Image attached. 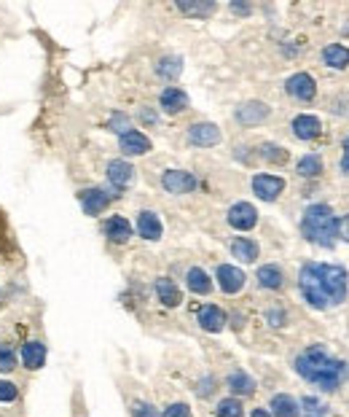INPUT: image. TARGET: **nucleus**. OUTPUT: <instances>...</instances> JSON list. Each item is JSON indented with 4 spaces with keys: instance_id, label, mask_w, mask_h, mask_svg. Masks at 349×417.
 I'll return each instance as SVG.
<instances>
[{
    "instance_id": "nucleus-1",
    "label": "nucleus",
    "mask_w": 349,
    "mask_h": 417,
    "mask_svg": "<svg viewBox=\"0 0 349 417\" xmlns=\"http://www.w3.org/2000/svg\"><path fill=\"white\" fill-rule=\"evenodd\" d=\"M301 291L312 307H333L347 296V269L339 264H306L301 269Z\"/></svg>"
},
{
    "instance_id": "nucleus-2",
    "label": "nucleus",
    "mask_w": 349,
    "mask_h": 417,
    "mask_svg": "<svg viewBox=\"0 0 349 417\" xmlns=\"http://www.w3.org/2000/svg\"><path fill=\"white\" fill-rule=\"evenodd\" d=\"M298 374L309 383L320 385L322 390H336L341 380V364L331 358L322 348H309L298 355L296 361Z\"/></svg>"
},
{
    "instance_id": "nucleus-3",
    "label": "nucleus",
    "mask_w": 349,
    "mask_h": 417,
    "mask_svg": "<svg viewBox=\"0 0 349 417\" xmlns=\"http://www.w3.org/2000/svg\"><path fill=\"white\" fill-rule=\"evenodd\" d=\"M336 215L328 205H312V208L304 213V221H301V232L304 237L314 245H322V248H331L333 237H336Z\"/></svg>"
},
{
    "instance_id": "nucleus-4",
    "label": "nucleus",
    "mask_w": 349,
    "mask_h": 417,
    "mask_svg": "<svg viewBox=\"0 0 349 417\" xmlns=\"http://www.w3.org/2000/svg\"><path fill=\"white\" fill-rule=\"evenodd\" d=\"M282 189H285V181L277 178V175H255L253 178V192L258 194L261 199H266V202L277 199Z\"/></svg>"
},
{
    "instance_id": "nucleus-5",
    "label": "nucleus",
    "mask_w": 349,
    "mask_h": 417,
    "mask_svg": "<svg viewBox=\"0 0 349 417\" xmlns=\"http://www.w3.org/2000/svg\"><path fill=\"white\" fill-rule=\"evenodd\" d=\"M161 186L170 194H188L196 189V181L191 173H183V170H170L161 178Z\"/></svg>"
},
{
    "instance_id": "nucleus-6",
    "label": "nucleus",
    "mask_w": 349,
    "mask_h": 417,
    "mask_svg": "<svg viewBox=\"0 0 349 417\" xmlns=\"http://www.w3.org/2000/svg\"><path fill=\"white\" fill-rule=\"evenodd\" d=\"M258 221V213L253 205H247V202H239V205H234V208L228 210V224L234 226V229H239V232H247V229H253Z\"/></svg>"
},
{
    "instance_id": "nucleus-7",
    "label": "nucleus",
    "mask_w": 349,
    "mask_h": 417,
    "mask_svg": "<svg viewBox=\"0 0 349 417\" xmlns=\"http://www.w3.org/2000/svg\"><path fill=\"white\" fill-rule=\"evenodd\" d=\"M317 87H314V78L306 73H296L290 81H288V94L296 97V100H312Z\"/></svg>"
},
{
    "instance_id": "nucleus-8",
    "label": "nucleus",
    "mask_w": 349,
    "mask_h": 417,
    "mask_svg": "<svg viewBox=\"0 0 349 417\" xmlns=\"http://www.w3.org/2000/svg\"><path fill=\"white\" fill-rule=\"evenodd\" d=\"M121 151L129 157H140V154H148L151 151V140L145 138L138 129H129L126 135H121Z\"/></svg>"
},
{
    "instance_id": "nucleus-9",
    "label": "nucleus",
    "mask_w": 349,
    "mask_h": 417,
    "mask_svg": "<svg viewBox=\"0 0 349 417\" xmlns=\"http://www.w3.org/2000/svg\"><path fill=\"white\" fill-rule=\"evenodd\" d=\"M218 280H221V288H223L226 294H237V291H242V285H244L242 269H237V267H231V264H223V267L218 269Z\"/></svg>"
},
{
    "instance_id": "nucleus-10",
    "label": "nucleus",
    "mask_w": 349,
    "mask_h": 417,
    "mask_svg": "<svg viewBox=\"0 0 349 417\" xmlns=\"http://www.w3.org/2000/svg\"><path fill=\"white\" fill-rule=\"evenodd\" d=\"M188 138H191L193 146H215L218 140H221V132H218V127L215 124H193L191 129H188Z\"/></svg>"
},
{
    "instance_id": "nucleus-11",
    "label": "nucleus",
    "mask_w": 349,
    "mask_h": 417,
    "mask_svg": "<svg viewBox=\"0 0 349 417\" xmlns=\"http://www.w3.org/2000/svg\"><path fill=\"white\" fill-rule=\"evenodd\" d=\"M107 202H110V197L100 189H87V192H81V205H84V213L87 215H100L105 208H107Z\"/></svg>"
},
{
    "instance_id": "nucleus-12",
    "label": "nucleus",
    "mask_w": 349,
    "mask_h": 417,
    "mask_svg": "<svg viewBox=\"0 0 349 417\" xmlns=\"http://www.w3.org/2000/svg\"><path fill=\"white\" fill-rule=\"evenodd\" d=\"M199 323H202V329L205 331H221L223 326H226V315H223V310L221 307H212V304H207V307H202L199 310Z\"/></svg>"
},
{
    "instance_id": "nucleus-13",
    "label": "nucleus",
    "mask_w": 349,
    "mask_h": 417,
    "mask_svg": "<svg viewBox=\"0 0 349 417\" xmlns=\"http://www.w3.org/2000/svg\"><path fill=\"white\" fill-rule=\"evenodd\" d=\"M138 232H140V237H145V240H158V237H161V221L156 218V213H151V210L140 213Z\"/></svg>"
},
{
    "instance_id": "nucleus-14",
    "label": "nucleus",
    "mask_w": 349,
    "mask_h": 417,
    "mask_svg": "<svg viewBox=\"0 0 349 417\" xmlns=\"http://www.w3.org/2000/svg\"><path fill=\"white\" fill-rule=\"evenodd\" d=\"M132 173H135L132 164H126V162H121V159H116V162L107 164V178H110V183L119 186V189H124V186L132 183Z\"/></svg>"
},
{
    "instance_id": "nucleus-15",
    "label": "nucleus",
    "mask_w": 349,
    "mask_h": 417,
    "mask_svg": "<svg viewBox=\"0 0 349 417\" xmlns=\"http://www.w3.org/2000/svg\"><path fill=\"white\" fill-rule=\"evenodd\" d=\"M186 105H188V97H186V92H183V89L170 87V89H164V92H161V108H164L167 113H180Z\"/></svg>"
},
{
    "instance_id": "nucleus-16",
    "label": "nucleus",
    "mask_w": 349,
    "mask_h": 417,
    "mask_svg": "<svg viewBox=\"0 0 349 417\" xmlns=\"http://www.w3.org/2000/svg\"><path fill=\"white\" fill-rule=\"evenodd\" d=\"M293 132L301 140H314L320 135V119L317 116H296L293 119Z\"/></svg>"
},
{
    "instance_id": "nucleus-17",
    "label": "nucleus",
    "mask_w": 349,
    "mask_h": 417,
    "mask_svg": "<svg viewBox=\"0 0 349 417\" xmlns=\"http://www.w3.org/2000/svg\"><path fill=\"white\" fill-rule=\"evenodd\" d=\"M105 234L113 240V243H126L132 237V226L126 224V218H107L105 221Z\"/></svg>"
},
{
    "instance_id": "nucleus-18",
    "label": "nucleus",
    "mask_w": 349,
    "mask_h": 417,
    "mask_svg": "<svg viewBox=\"0 0 349 417\" xmlns=\"http://www.w3.org/2000/svg\"><path fill=\"white\" fill-rule=\"evenodd\" d=\"M22 361H24L27 369H40L43 361H46V348L40 342H27L22 348Z\"/></svg>"
},
{
    "instance_id": "nucleus-19",
    "label": "nucleus",
    "mask_w": 349,
    "mask_h": 417,
    "mask_svg": "<svg viewBox=\"0 0 349 417\" xmlns=\"http://www.w3.org/2000/svg\"><path fill=\"white\" fill-rule=\"evenodd\" d=\"M231 253H234V259L250 264V261L258 259V245L253 243V240H247V237H239V240L231 243Z\"/></svg>"
},
{
    "instance_id": "nucleus-20",
    "label": "nucleus",
    "mask_w": 349,
    "mask_h": 417,
    "mask_svg": "<svg viewBox=\"0 0 349 417\" xmlns=\"http://www.w3.org/2000/svg\"><path fill=\"white\" fill-rule=\"evenodd\" d=\"M237 116H239V122L242 124H258L269 116V108H266L263 103H247L237 111Z\"/></svg>"
},
{
    "instance_id": "nucleus-21",
    "label": "nucleus",
    "mask_w": 349,
    "mask_h": 417,
    "mask_svg": "<svg viewBox=\"0 0 349 417\" xmlns=\"http://www.w3.org/2000/svg\"><path fill=\"white\" fill-rule=\"evenodd\" d=\"M156 294L161 299V304H167V307H177L180 304V291H177V285H174L172 280L167 278L156 280Z\"/></svg>"
},
{
    "instance_id": "nucleus-22",
    "label": "nucleus",
    "mask_w": 349,
    "mask_h": 417,
    "mask_svg": "<svg viewBox=\"0 0 349 417\" xmlns=\"http://www.w3.org/2000/svg\"><path fill=\"white\" fill-rule=\"evenodd\" d=\"M272 412H274V417H298V404L290 396L279 393L272 399Z\"/></svg>"
},
{
    "instance_id": "nucleus-23",
    "label": "nucleus",
    "mask_w": 349,
    "mask_h": 417,
    "mask_svg": "<svg viewBox=\"0 0 349 417\" xmlns=\"http://www.w3.org/2000/svg\"><path fill=\"white\" fill-rule=\"evenodd\" d=\"M322 57H325V65H331V68H347L349 65V49L347 46H339V43L328 46L322 52Z\"/></svg>"
},
{
    "instance_id": "nucleus-24",
    "label": "nucleus",
    "mask_w": 349,
    "mask_h": 417,
    "mask_svg": "<svg viewBox=\"0 0 349 417\" xmlns=\"http://www.w3.org/2000/svg\"><path fill=\"white\" fill-rule=\"evenodd\" d=\"M188 288H191L193 294H209L212 283H209L207 272H205V269H199V267H193L191 272H188Z\"/></svg>"
},
{
    "instance_id": "nucleus-25",
    "label": "nucleus",
    "mask_w": 349,
    "mask_h": 417,
    "mask_svg": "<svg viewBox=\"0 0 349 417\" xmlns=\"http://www.w3.org/2000/svg\"><path fill=\"white\" fill-rule=\"evenodd\" d=\"M228 385H231V390L239 393V396H250V393L255 390V383H253L244 372H234V374L228 377Z\"/></svg>"
},
{
    "instance_id": "nucleus-26",
    "label": "nucleus",
    "mask_w": 349,
    "mask_h": 417,
    "mask_svg": "<svg viewBox=\"0 0 349 417\" xmlns=\"http://www.w3.org/2000/svg\"><path fill=\"white\" fill-rule=\"evenodd\" d=\"M320 173H322V162H320V157L309 154V157H304L301 162H298V175H304V178H317Z\"/></svg>"
},
{
    "instance_id": "nucleus-27",
    "label": "nucleus",
    "mask_w": 349,
    "mask_h": 417,
    "mask_svg": "<svg viewBox=\"0 0 349 417\" xmlns=\"http://www.w3.org/2000/svg\"><path fill=\"white\" fill-rule=\"evenodd\" d=\"M258 283L263 288H279L282 285V272L277 267H261L258 269Z\"/></svg>"
},
{
    "instance_id": "nucleus-28",
    "label": "nucleus",
    "mask_w": 349,
    "mask_h": 417,
    "mask_svg": "<svg viewBox=\"0 0 349 417\" xmlns=\"http://www.w3.org/2000/svg\"><path fill=\"white\" fill-rule=\"evenodd\" d=\"M180 70H183L180 57H164V59L158 62V76H164V78H177Z\"/></svg>"
},
{
    "instance_id": "nucleus-29",
    "label": "nucleus",
    "mask_w": 349,
    "mask_h": 417,
    "mask_svg": "<svg viewBox=\"0 0 349 417\" xmlns=\"http://www.w3.org/2000/svg\"><path fill=\"white\" fill-rule=\"evenodd\" d=\"M218 417H242V404L237 399H226L218 404Z\"/></svg>"
},
{
    "instance_id": "nucleus-30",
    "label": "nucleus",
    "mask_w": 349,
    "mask_h": 417,
    "mask_svg": "<svg viewBox=\"0 0 349 417\" xmlns=\"http://www.w3.org/2000/svg\"><path fill=\"white\" fill-rule=\"evenodd\" d=\"M14 364H17L14 348H11V345H3V348H0V372H11Z\"/></svg>"
},
{
    "instance_id": "nucleus-31",
    "label": "nucleus",
    "mask_w": 349,
    "mask_h": 417,
    "mask_svg": "<svg viewBox=\"0 0 349 417\" xmlns=\"http://www.w3.org/2000/svg\"><path fill=\"white\" fill-rule=\"evenodd\" d=\"M180 11L183 14H199V17H205V14L215 11V3H205V6H199V3H180Z\"/></svg>"
},
{
    "instance_id": "nucleus-32",
    "label": "nucleus",
    "mask_w": 349,
    "mask_h": 417,
    "mask_svg": "<svg viewBox=\"0 0 349 417\" xmlns=\"http://www.w3.org/2000/svg\"><path fill=\"white\" fill-rule=\"evenodd\" d=\"M304 415L306 417H325V407L320 404L317 399H304Z\"/></svg>"
},
{
    "instance_id": "nucleus-33",
    "label": "nucleus",
    "mask_w": 349,
    "mask_h": 417,
    "mask_svg": "<svg viewBox=\"0 0 349 417\" xmlns=\"http://www.w3.org/2000/svg\"><path fill=\"white\" fill-rule=\"evenodd\" d=\"M263 157L269 159V162H279V164H282V162L288 159V154H285L282 148H277V146H266V148H263Z\"/></svg>"
},
{
    "instance_id": "nucleus-34",
    "label": "nucleus",
    "mask_w": 349,
    "mask_h": 417,
    "mask_svg": "<svg viewBox=\"0 0 349 417\" xmlns=\"http://www.w3.org/2000/svg\"><path fill=\"white\" fill-rule=\"evenodd\" d=\"M110 129H113V132H121V135H126V132H129V119H126L124 113L113 116V122H110Z\"/></svg>"
},
{
    "instance_id": "nucleus-35",
    "label": "nucleus",
    "mask_w": 349,
    "mask_h": 417,
    "mask_svg": "<svg viewBox=\"0 0 349 417\" xmlns=\"http://www.w3.org/2000/svg\"><path fill=\"white\" fill-rule=\"evenodd\" d=\"M164 417H191V409H188L186 404H172V407L164 412Z\"/></svg>"
},
{
    "instance_id": "nucleus-36",
    "label": "nucleus",
    "mask_w": 349,
    "mask_h": 417,
    "mask_svg": "<svg viewBox=\"0 0 349 417\" xmlns=\"http://www.w3.org/2000/svg\"><path fill=\"white\" fill-rule=\"evenodd\" d=\"M17 399V388L11 383H3L0 380V401H14Z\"/></svg>"
},
{
    "instance_id": "nucleus-37",
    "label": "nucleus",
    "mask_w": 349,
    "mask_h": 417,
    "mask_svg": "<svg viewBox=\"0 0 349 417\" xmlns=\"http://www.w3.org/2000/svg\"><path fill=\"white\" fill-rule=\"evenodd\" d=\"M135 417H158L156 412H154V407L151 404H135Z\"/></svg>"
},
{
    "instance_id": "nucleus-38",
    "label": "nucleus",
    "mask_w": 349,
    "mask_h": 417,
    "mask_svg": "<svg viewBox=\"0 0 349 417\" xmlns=\"http://www.w3.org/2000/svg\"><path fill=\"white\" fill-rule=\"evenodd\" d=\"M336 234H339V237H344V240L349 243V215H344V218L336 224Z\"/></svg>"
},
{
    "instance_id": "nucleus-39",
    "label": "nucleus",
    "mask_w": 349,
    "mask_h": 417,
    "mask_svg": "<svg viewBox=\"0 0 349 417\" xmlns=\"http://www.w3.org/2000/svg\"><path fill=\"white\" fill-rule=\"evenodd\" d=\"M341 167H344V173H349V138L344 143V159H341Z\"/></svg>"
},
{
    "instance_id": "nucleus-40",
    "label": "nucleus",
    "mask_w": 349,
    "mask_h": 417,
    "mask_svg": "<svg viewBox=\"0 0 349 417\" xmlns=\"http://www.w3.org/2000/svg\"><path fill=\"white\" fill-rule=\"evenodd\" d=\"M253 417H269V412H266V409H255V412H253Z\"/></svg>"
}]
</instances>
